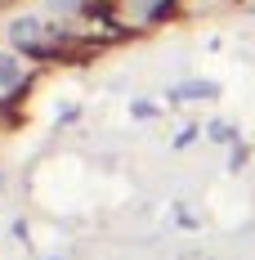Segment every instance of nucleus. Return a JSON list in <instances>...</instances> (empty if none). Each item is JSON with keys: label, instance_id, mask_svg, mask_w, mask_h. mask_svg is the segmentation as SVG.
<instances>
[{"label": "nucleus", "instance_id": "f257e3e1", "mask_svg": "<svg viewBox=\"0 0 255 260\" xmlns=\"http://www.w3.org/2000/svg\"><path fill=\"white\" fill-rule=\"evenodd\" d=\"M41 36H45L41 18H18V23L9 27V41H14L18 50H36V45H41Z\"/></svg>", "mask_w": 255, "mask_h": 260}, {"label": "nucleus", "instance_id": "f03ea898", "mask_svg": "<svg viewBox=\"0 0 255 260\" xmlns=\"http://www.w3.org/2000/svg\"><path fill=\"white\" fill-rule=\"evenodd\" d=\"M18 81H23V63L14 54H0V90H14Z\"/></svg>", "mask_w": 255, "mask_h": 260}, {"label": "nucleus", "instance_id": "7ed1b4c3", "mask_svg": "<svg viewBox=\"0 0 255 260\" xmlns=\"http://www.w3.org/2000/svg\"><path fill=\"white\" fill-rule=\"evenodd\" d=\"M206 94H215V85H184L179 90V99H206Z\"/></svg>", "mask_w": 255, "mask_h": 260}, {"label": "nucleus", "instance_id": "20e7f679", "mask_svg": "<svg viewBox=\"0 0 255 260\" xmlns=\"http://www.w3.org/2000/svg\"><path fill=\"white\" fill-rule=\"evenodd\" d=\"M0 5H5V0H0Z\"/></svg>", "mask_w": 255, "mask_h": 260}]
</instances>
